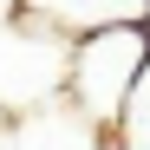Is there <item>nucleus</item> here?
<instances>
[{
  "mask_svg": "<svg viewBox=\"0 0 150 150\" xmlns=\"http://www.w3.org/2000/svg\"><path fill=\"white\" fill-rule=\"evenodd\" d=\"M20 13L39 20L46 33H59L65 46H79L91 33H111V26H137L150 13V0H20Z\"/></svg>",
  "mask_w": 150,
  "mask_h": 150,
  "instance_id": "7ed1b4c3",
  "label": "nucleus"
},
{
  "mask_svg": "<svg viewBox=\"0 0 150 150\" xmlns=\"http://www.w3.org/2000/svg\"><path fill=\"white\" fill-rule=\"evenodd\" d=\"M13 150H111V137H98L59 98V105H46V111H33V117L13 124Z\"/></svg>",
  "mask_w": 150,
  "mask_h": 150,
  "instance_id": "20e7f679",
  "label": "nucleus"
},
{
  "mask_svg": "<svg viewBox=\"0 0 150 150\" xmlns=\"http://www.w3.org/2000/svg\"><path fill=\"white\" fill-rule=\"evenodd\" d=\"M0 20H20V0H0Z\"/></svg>",
  "mask_w": 150,
  "mask_h": 150,
  "instance_id": "423d86ee",
  "label": "nucleus"
},
{
  "mask_svg": "<svg viewBox=\"0 0 150 150\" xmlns=\"http://www.w3.org/2000/svg\"><path fill=\"white\" fill-rule=\"evenodd\" d=\"M0 150H13V124H0Z\"/></svg>",
  "mask_w": 150,
  "mask_h": 150,
  "instance_id": "0eeeda50",
  "label": "nucleus"
},
{
  "mask_svg": "<svg viewBox=\"0 0 150 150\" xmlns=\"http://www.w3.org/2000/svg\"><path fill=\"white\" fill-rule=\"evenodd\" d=\"M144 65H150V20L79 39L72 46V72H65V105L79 111L98 137H117L124 105H131Z\"/></svg>",
  "mask_w": 150,
  "mask_h": 150,
  "instance_id": "f257e3e1",
  "label": "nucleus"
},
{
  "mask_svg": "<svg viewBox=\"0 0 150 150\" xmlns=\"http://www.w3.org/2000/svg\"><path fill=\"white\" fill-rule=\"evenodd\" d=\"M111 150H150V65H144V79L131 91V105H124V124H117Z\"/></svg>",
  "mask_w": 150,
  "mask_h": 150,
  "instance_id": "39448f33",
  "label": "nucleus"
},
{
  "mask_svg": "<svg viewBox=\"0 0 150 150\" xmlns=\"http://www.w3.org/2000/svg\"><path fill=\"white\" fill-rule=\"evenodd\" d=\"M72 46L59 33H46L39 20H0V124H20L46 105L65 98Z\"/></svg>",
  "mask_w": 150,
  "mask_h": 150,
  "instance_id": "f03ea898",
  "label": "nucleus"
}]
</instances>
